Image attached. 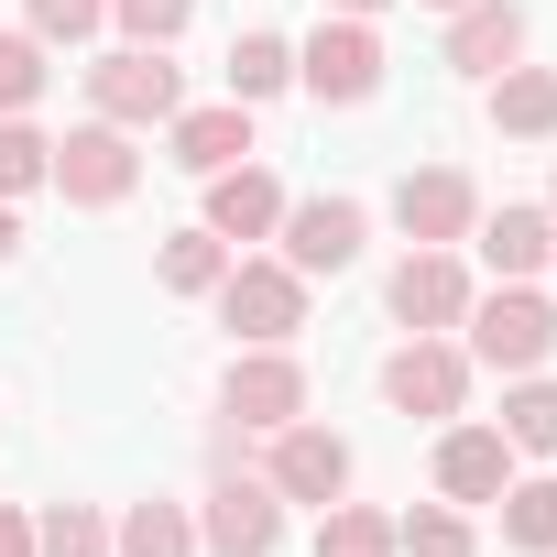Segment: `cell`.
<instances>
[{
    "mask_svg": "<svg viewBox=\"0 0 557 557\" xmlns=\"http://www.w3.org/2000/svg\"><path fill=\"white\" fill-rule=\"evenodd\" d=\"M546 350H557V307H546L535 285L470 296V361H481V372H535Z\"/></svg>",
    "mask_w": 557,
    "mask_h": 557,
    "instance_id": "obj_1",
    "label": "cell"
},
{
    "mask_svg": "<svg viewBox=\"0 0 557 557\" xmlns=\"http://www.w3.org/2000/svg\"><path fill=\"white\" fill-rule=\"evenodd\" d=\"M219 318L251 339V350H285L307 329V273L296 262H230L219 273Z\"/></svg>",
    "mask_w": 557,
    "mask_h": 557,
    "instance_id": "obj_2",
    "label": "cell"
},
{
    "mask_svg": "<svg viewBox=\"0 0 557 557\" xmlns=\"http://www.w3.org/2000/svg\"><path fill=\"white\" fill-rule=\"evenodd\" d=\"M88 99H99V121H121V132H153V121L186 110L164 45H121V55H99V66H88Z\"/></svg>",
    "mask_w": 557,
    "mask_h": 557,
    "instance_id": "obj_3",
    "label": "cell"
},
{
    "mask_svg": "<svg viewBox=\"0 0 557 557\" xmlns=\"http://www.w3.org/2000/svg\"><path fill=\"white\" fill-rule=\"evenodd\" d=\"M296 77L329 99V110H350V99H372L383 88V45H372V23L361 12H339V23H318L307 45H296Z\"/></svg>",
    "mask_w": 557,
    "mask_h": 557,
    "instance_id": "obj_4",
    "label": "cell"
},
{
    "mask_svg": "<svg viewBox=\"0 0 557 557\" xmlns=\"http://www.w3.org/2000/svg\"><path fill=\"white\" fill-rule=\"evenodd\" d=\"M55 186H66V208H121V197L143 186V153H132V132H121V121H88V132H66V143H55Z\"/></svg>",
    "mask_w": 557,
    "mask_h": 557,
    "instance_id": "obj_5",
    "label": "cell"
},
{
    "mask_svg": "<svg viewBox=\"0 0 557 557\" xmlns=\"http://www.w3.org/2000/svg\"><path fill=\"white\" fill-rule=\"evenodd\" d=\"M383 405H394V416H459V405H470V350H448L437 329L405 339V350L383 361Z\"/></svg>",
    "mask_w": 557,
    "mask_h": 557,
    "instance_id": "obj_6",
    "label": "cell"
},
{
    "mask_svg": "<svg viewBox=\"0 0 557 557\" xmlns=\"http://www.w3.org/2000/svg\"><path fill=\"white\" fill-rule=\"evenodd\" d=\"M219 416H240V426H296L307 416V361L296 350H240L230 361V383H219Z\"/></svg>",
    "mask_w": 557,
    "mask_h": 557,
    "instance_id": "obj_7",
    "label": "cell"
},
{
    "mask_svg": "<svg viewBox=\"0 0 557 557\" xmlns=\"http://www.w3.org/2000/svg\"><path fill=\"white\" fill-rule=\"evenodd\" d=\"M197 546H219V557H273V546H285V492H273V481H219L208 513H197Z\"/></svg>",
    "mask_w": 557,
    "mask_h": 557,
    "instance_id": "obj_8",
    "label": "cell"
},
{
    "mask_svg": "<svg viewBox=\"0 0 557 557\" xmlns=\"http://www.w3.org/2000/svg\"><path fill=\"white\" fill-rule=\"evenodd\" d=\"M394 219H405V240H416V251H448V240H470L481 186H470L459 164H426V175H405V186H394Z\"/></svg>",
    "mask_w": 557,
    "mask_h": 557,
    "instance_id": "obj_9",
    "label": "cell"
},
{
    "mask_svg": "<svg viewBox=\"0 0 557 557\" xmlns=\"http://www.w3.org/2000/svg\"><path fill=\"white\" fill-rule=\"evenodd\" d=\"M285 503H339L350 492V437H329V426H273V470H262Z\"/></svg>",
    "mask_w": 557,
    "mask_h": 557,
    "instance_id": "obj_10",
    "label": "cell"
},
{
    "mask_svg": "<svg viewBox=\"0 0 557 557\" xmlns=\"http://www.w3.org/2000/svg\"><path fill=\"white\" fill-rule=\"evenodd\" d=\"M273 230H285V262H296V273H350L372 219H361V197H307V208L273 219Z\"/></svg>",
    "mask_w": 557,
    "mask_h": 557,
    "instance_id": "obj_11",
    "label": "cell"
},
{
    "mask_svg": "<svg viewBox=\"0 0 557 557\" xmlns=\"http://www.w3.org/2000/svg\"><path fill=\"white\" fill-rule=\"evenodd\" d=\"M383 296H394V318L426 339V329H459V318H470V273H459V251H405Z\"/></svg>",
    "mask_w": 557,
    "mask_h": 557,
    "instance_id": "obj_12",
    "label": "cell"
},
{
    "mask_svg": "<svg viewBox=\"0 0 557 557\" xmlns=\"http://www.w3.org/2000/svg\"><path fill=\"white\" fill-rule=\"evenodd\" d=\"M503 481H513V437L503 426H448L437 437V492L448 503H503Z\"/></svg>",
    "mask_w": 557,
    "mask_h": 557,
    "instance_id": "obj_13",
    "label": "cell"
},
{
    "mask_svg": "<svg viewBox=\"0 0 557 557\" xmlns=\"http://www.w3.org/2000/svg\"><path fill=\"white\" fill-rule=\"evenodd\" d=\"M448 66H470V77L524 66V12H513V0H459V23H448Z\"/></svg>",
    "mask_w": 557,
    "mask_h": 557,
    "instance_id": "obj_14",
    "label": "cell"
},
{
    "mask_svg": "<svg viewBox=\"0 0 557 557\" xmlns=\"http://www.w3.org/2000/svg\"><path fill=\"white\" fill-rule=\"evenodd\" d=\"M273 219H285V186L262 164H219L208 175V230L219 240H273Z\"/></svg>",
    "mask_w": 557,
    "mask_h": 557,
    "instance_id": "obj_15",
    "label": "cell"
},
{
    "mask_svg": "<svg viewBox=\"0 0 557 557\" xmlns=\"http://www.w3.org/2000/svg\"><path fill=\"white\" fill-rule=\"evenodd\" d=\"M164 132H175V164H186V175H219V164H240V153H251V99H219V110H175Z\"/></svg>",
    "mask_w": 557,
    "mask_h": 557,
    "instance_id": "obj_16",
    "label": "cell"
},
{
    "mask_svg": "<svg viewBox=\"0 0 557 557\" xmlns=\"http://www.w3.org/2000/svg\"><path fill=\"white\" fill-rule=\"evenodd\" d=\"M470 230H481V262L503 273V285H524V273L557 251V219H546V208H492V219H470Z\"/></svg>",
    "mask_w": 557,
    "mask_h": 557,
    "instance_id": "obj_17",
    "label": "cell"
},
{
    "mask_svg": "<svg viewBox=\"0 0 557 557\" xmlns=\"http://www.w3.org/2000/svg\"><path fill=\"white\" fill-rule=\"evenodd\" d=\"M492 121H503L513 143H546V132H557V66H503V77H492Z\"/></svg>",
    "mask_w": 557,
    "mask_h": 557,
    "instance_id": "obj_18",
    "label": "cell"
},
{
    "mask_svg": "<svg viewBox=\"0 0 557 557\" xmlns=\"http://www.w3.org/2000/svg\"><path fill=\"white\" fill-rule=\"evenodd\" d=\"M153 273H164V296H219V273H230V240H219V230H175Z\"/></svg>",
    "mask_w": 557,
    "mask_h": 557,
    "instance_id": "obj_19",
    "label": "cell"
},
{
    "mask_svg": "<svg viewBox=\"0 0 557 557\" xmlns=\"http://www.w3.org/2000/svg\"><path fill=\"white\" fill-rule=\"evenodd\" d=\"M121 557H197V513L186 503H132L121 513Z\"/></svg>",
    "mask_w": 557,
    "mask_h": 557,
    "instance_id": "obj_20",
    "label": "cell"
},
{
    "mask_svg": "<svg viewBox=\"0 0 557 557\" xmlns=\"http://www.w3.org/2000/svg\"><path fill=\"white\" fill-rule=\"evenodd\" d=\"M503 437H513V459H557V383H513L503 394Z\"/></svg>",
    "mask_w": 557,
    "mask_h": 557,
    "instance_id": "obj_21",
    "label": "cell"
},
{
    "mask_svg": "<svg viewBox=\"0 0 557 557\" xmlns=\"http://www.w3.org/2000/svg\"><path fill=\"white\" fill-rule=\"evenodd\" d=\"M285 77H296V45L285 34H240L230 45V99H273Z\"/></svg>",
    "mask_w": 557,
    "mask_h": 557,
    "instance_id": "obj_22",
    "label": "cell"
},
{
    "mask_svg": "<svg viewBox=\"0 0 557 557\" xmlns=\"http://www.w3.org/2000/svg\"><path fill=\"white\" fill-rule=\"evenodd\" d=\"M503 535L524 557H546L557 546V481H503Z\"/></svg>",
    "mask_w": 557,
    "mask_h": 557,
    "instance_id": "obj_23",
    "label": "cell"
},
{
    "mask_svg": "<svg viewBox=\"0 0 557 557\" xmlns=\"http://www.w3.org/2000/svg\"><path fill=\"white\" fill-rule=\"evenodd\" d=\"M318 557H394V513H372V503H329Z\"/></svg>",
    "mask_w": 557,
    "mask_h": 557,
    "instance_id": "obj_24",
    "label": "cell"
},
{
    "mask_svg": "<svg viewBox=\"0 0 557 557\" xmlns=\"http://www.w3.org/2000/svg\"><path fill=\"white\" fill-rule=\"evenodd\" d=\"M23 186H55V143L12 110V121H0V197H23Z\"/></svg>",
    "mask_w": 557,
    "mask_h": 557,
    "instance_id": "obj_25",
    "label": "cell"
},
{
    "mask_svg": "<svg viewBox=\"0 0 557 557\" xmlns=\"http://www.w3.org/2000/svg\"><path fill=\"white\" fill-rule=\"evenodd\" d=\"M34 557H110V524H99L88 503H55V513L34 524Z\"/></svg>",
    "mask_w": 557,
    "mask_h": 557,
    "instance_id": "obj_26",
    "label": "cell"
},
{
    "mask_svg": "<svg viewBox=\"0 0 557 557\" xmlns=\"http://www.w3.org/2000/svg\"><path fill=\"white\" fill-rule=\"evenodd\" d=\"M45 99V34H0V121Z\"/></svg>",
    "mask_w": 557,
    "mask_h": 557,
    "instance_id": "obj_27",
    "label": "cell"
},
{
    "mask_svg": "<svg viewBox=\"0 0 557 557\" xmlns=\"http://www.w3.org/2000/svg\"><path fill=\"white\" fill-rule=\"evenodd\" d=\"M394 557H470V513H405Z\"/></svg>",
    "mask_w": 557,
    "mask_h": 557,
    "instance_id": "obj_28",
    "label": "cell"
},
{
    "mask_svg": "<svg viewBox=\"0 0 557 557\" xmlns=\"http://www.w3.org/2000/svg\"><path fill=\"white\" fill-rule=\"evenodd\" d=\"M110 23H121L132 45H175V34L197 23V0H110Z\"/></svg>",
    "mask_w": 557,
    "mask_h": 557,
    "instance_id": "obj_29",
    "label": "cell"
},
{
    "mask_svg": "<svg viewBox=\"0 0 557 557\" xmlns=\"http://www.w3.org/2000/svg\"><path fill=\"white\" fill-rule=\"evenodd\" d=\"M23 12H34L45 45H88V34L110 23V0H23Z\"/></svg>",
    "mask_w": 557,
    "mask_h": 557,
    "instance_id": "obj_30",
    "label": "cell"
},
{
    "mask_svg": "<svg viewBox=\"0 0 557 557\" xmlns=\"http://www.w3.org/2000/svg\"><path fill=\"white\" fill-rule=\"evenodd\" d=\"M0 557H34V513H12V503H0Z\"/></svg>",
    "mask_w": 557,
    "mask_h": 557,
    "instance_id": "obj_31",
    "label": "cell"
},
{
    "mask_svg": "<svg viewBox=\"0 0 557 557\" xmlns=\"http://www.w3.org/2000/svg\"><path fill=\"white\" fill-rule=\"evenodd\" d=\"M23 251V219H12V197H0V262H12Z\"/></svg>",
    "mask_w": 557,
    "mask_h": 557,
    "instance_id": "obj_32",
    "label": "cell"
},
{
    "mask_svg": "<svg viewBox=\"0 0 557 557\" xmlns=\"http://www.w3.org/2000/svg\"><path fill=\"white\" fill-rule=\"evenodd\" d=\"M329 12H383V0H329Z\"/></svg>",
    "mask_w": 557,
    "mask_h": 557,
    "instance_id": "obj_33",
    "label": "cell"
},
{
    "mask_svg": "<svg viewBox=\"0 0 557 557\" xmlns=\"http://www.w3.org/2000/svg\"><path fill=\"white\" fill-rule=\"evenodd\" d=\"M437 12H459V0H437Z\"/></svg>",
    "mask_w": 557,
    "mask_h": 557,
    "instance_id": "obj_34",
    "label": "cell"
},
{
    "mask_svg": "<svg viewBox=\"0 0 557 557\" xmlns=\"http://www.w3.org/2000/svg\"><path fill=\"white\" fill-rule=\"evenodd\" d=\"M546 262H557V251H546Z\"/></svg>",
    "mask_w": 557,
    "mask_h": 557,
    "instance_id": "obj_35",
    "label": "cell"
}]
</instances>
